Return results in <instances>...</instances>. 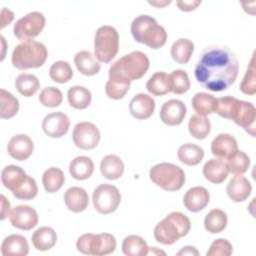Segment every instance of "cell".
Masks as SVG:
<instances>
[{"label": "cell", "mask_w": 256, "mask_h": 256, "mask_svg": "<svg viewBox=\"0 0 256 256\" xmlns=\"http://www.w3.org/2000/svg\"><path fill=\"white\" fill-rule=\"evenodd\" d=\"M238 71L239 61L236 54L228 47L214 45L202 51L194 75L203 88L220 92L234 84Z\"/></svg>", "instance_id": "cell-1"}, {"label": "cell", "mask_w": 256, "mask_h": 256, "mask_svg": "<svg viewBox=\"0 0 256 256\" xmlns=\"http://www.w3.org/2000/svg\"><path fill=\"white\" fill-rule=\"evenodd\" d=\"M215 112L222 118L230 119L238 126L244 128L251 136H255L256 110L251 102L239 100L232 96L217 99Z\"/></svg>", "instance_id": "cell-2"}, {"label": "cell", "mask_w": 256, "mask_h": 256, "mask_svg": "<svg viewBox=\"0 0 256 256\" xmlns=\"http://www.w3.org/2000/svg\"><path fill=\"white\" fill-rule=\"evenodd\" d=\"M130 31L136 42L145 44L152 49L161 48L167 40L165 28L159 25L156 19L149 15H139L134 18L130 26Z\"/></svg>", "instance_id": "cell-3"}, {"label": "cell", "mask_w": 256, "mask_h": 256, "mask_svg": "<svg viewBox=\"0 0 256 256\" xmlns=\"http://www.w3.org/2000/svg\"><path fill=\"white\" fill-rule=\"evenodd\" d=\"M1 181L13 196L20 200H31L37 196L38 187L34 178L27 175L24 169L16 165H8L1 172Z\"/></svg>", "instance_id": "cell-4"}, {"label": "cell", "mask_w": 256, "mask_h": 256, "mask_svg": "<svg viewBox=\"0 0 256 256\" xmlns=\"http://www.w3.org/2000/svg\"><path fill=\"white\" fill-rule=\"evenodd\" d=\"M191 228L189 218L181 212H171L154 228L155 240L163 245H172L186 236Z\"/></svg>", "instance_id": "cell-5"}, {"label": "cell", "mask_w": 256, "mask_h": 256, "mask_svg": "<svg viewBox=\"0 0 256 256\" xmlns=\"http://www.w3.org/2000/svg\"><path fill=\"white\" fill-rule=\"evenodd\" d=\"M48 56L46 46L38 41H25L17 45L11 56L13 66L19 70L41 67Z\"/></svg>", "instance_id": "cell-6"}, {"label": "cell", "mask_w": 256, "mask_h": 256, "mask_svg": "<svg viewBox=\"0 0 256 256\" xmlns=\"http://www.w3.org/2000/svg\"><path fill=\"white\" fill-rule=\"evenodd\" d=\"M150 61L141 51H133L115 61L109 68V73L118 74L129 81L142 78L149 69Z\"/></svg>", "instance_id": "cell-7"}, {"label": "cell", "mask_w": 256, "mask_h": 256, "mask_svg": "<svg viewBox=\"0 0 256 256\" xmlns=\"http://www.w3.org/2000/svg\"><path fill=\"white\" fill-rule=\"evenodd\" d=\"M151 181L165 191L180 190L185 183V173L179 166L172 163H158L149 171Z\"/></svg>", "instance_id": "cell-8"}, {"label": "cell", "mask_w": 256, "mask_h": 256, "mask_svg": "<svg viewBox=\"0 0 256 256\" xmlns=\"http://www.w3.org/2000/svg\"><path fill=\"white\" fill-rule=\"evenodd\" d=\"M119 34L109 25L97 29L94 37V54L99 62L109 63L118 53Z\"/></svg>", "instance_id": "cell-9"}, {"label": "cell", "mask_w": 256, "mask_h": 256, "mask_svg": "<svg viewBox=\"0 0 256 256\" xmlns=\"http://www.w3.org/2000/svg\"><path fill=\"white\" fill-rule=\"evenodd\" d=\"M76 247L85 255L105 256L115 251L116 239L110 233H86L77 239Z\"/></svg>", "instance_id": "cell-10"}, {"label": "cell", "mask_w": 256, "mask_h": 256, "mask_svg": "<svg viewBox=\"0 0 256 256\" xmlns=\"http://www.w3.org/2000/svg\"><path fill=\"white\" fill-rule=\"evenodd\" d=\"M45 16L33 11L18 19L13 27L14 36L20 41H31L37 37L45 27Z\"/></svg>", "instance_id": "cell-11"}, {"label": "cell", "mask_w": 256, "mask_h": 256, "mask_svg": "<svg viewBox=\"0 0 256 256\" xmlns=\"http://www.w3.org/2000/svg\"><path fill=\"white\" fill-rule=\"evenodd\" d=\"M92 201L96 211L106 215L118 208L121 202V194L116 186L104 183L94 189Z\"/></svg>", "instance_id": "cell-12"}, {"label": "cell", "mask_w": 256, "mask_h": 256, "mask_svg": "<svg viewBox=\"0 0 256 256\" xmlns=\"http://www.w3.org/2000/svg\"><path fill=\"white\" fill-rule=\"evenodd\" d=\"M72 139L74 144L82 150L94 149L99 144L100 131L91 122H79L73 128Z\"/></svg>", "instance_id": "cell-13"}, {"label": "cell", "mask_w": 256, "mask_h": 256, "mask_svg": "<svg viewBox=\"0 0 256 256\" xmlns=\"http://www.w3.org/2000/svg\"><path fill=\"white\" fill-rule=\"evenodd\" d=\"M9 219L13 227L28 231L37 225L38 214L36 210L29 205H17L11 210Z\"/></svg>", "instance_id": "cell-14"}, {"label": "cell", "mask_w": 256, "mask_h": 256, "mask_svg": "<svg viewBox=\"0 0 256 256\" xmlns=\"http://www.w3.org/2000/svg\"><path fill=\"white\" fill-rule=\"evenodd\" d=\"M70 127L69 117L63 112H53L46 115L42 121L43 132L52 138L64 136Z\"/></svg>", "instance_id": "cell-15"}, {"label": "cell", "mask_w": 256, "mask_h": 256, "mask_svg": "<svg viewBox=\"0 0 256 256\" xmlns=\"http://www.w3.org/2000/svg\"><path fill=\"white\" fill-rule=\"evenodd\" d=\"M187 109L185 104L178 99L166 101L160 109V119L168 126H177L182 123Z\"/></svg>", "instance_id": "cell-16"}, {"label": "cell", "mask_w": 256, "mask_h": 256, "mask_svg": "<svg viewBox=\"0 0 256 256\" xmlns=\"http://www.w3.org/2000/svg\"><path fill=\"white\" fill-rule=\"evenodd\" d=\"M34 150L32 139L26 134H17L13 136L7 145L8 154L15 160L24 161L28 159Z\"/></svg>", "instance_id": "cell-17"}, {"label": "cell", "mask_w": 256, "mask_h": 256, "mask_svg": "<svg viewBox=\"0 0 256 256\" xmlns=\"http://www.w3.org/2000/svg\"><path fill=\"white\" fill-rule=\"evenodd\" d=\"M237 150V140L228 133L218 134L211 142L212 154L221 160L229 159Z\"/></svg>", "instance_id": "cell-18"}, {"label": "cell", "mask_w": 256, "mask_h": 256, "mask_svg": "<svg viewBox=\"0 0 256 256\" xmlns=\"http://www.w3.org/2000/svg\"><path fill=\"white\" fill-rule=\"evenodd\" d=\"M155 110V101L154 99L144 93L136 94L129 103V112L130 114L138 119L145 120L148 119Z\"/></svg>", "instance_id": "cell-19"}, {"label": "cell", "mask_w": 256, "mask_h": 256, "mask_svg": "<svg viewBox=\"0 0 256 256\" xmlns=\"http://www.w3.org/2000/svg\"><path fill=\"white\" fill-rule=\"evenodd\" d=\"M209 200L208 190L205 187L196 186L187 190L183 197V204L187 210L196 213L202 211L208 205Z\"/></svg>", "instance_id": "cell-20"}, {"label": "cell", "mask_w": 256, "mask_h": 256, "mask_svg": "<svg viewBox=\"0 0 256 256\" xmlns=\"http://www.w3.org/2000/svg\"><path fill=\"white\" fill-rule=\"evenodd\" d=\"M64 202L70 211L80 213L88 207L89 196L85 189L74 186L68 188L64 193Z\"/></svg>", "instance_id": "cell-21"}, {"label": "cell", "mask_w": 256, "mask_h": 256, "mask_svg": "<svg viewBox=\"0 0 256 256\" xmlns=\"http://www.w3.org/2000/svg\"><path fill=\"white\" fill-rule=\"evenodd\" d=\"M1 253L3 256H26L29 253L28 241L20 234L9 235L1 244Z\"/></svg>", "instance_id": "cell-22"}, {"label": "cell", "mask_w": 256, "mask_h": 256, "mask_svg": "<svg viewBox=\"0 0 256 256\" xmlns=\"http://www.w3.org/2000/svg\"><path fill=\"white\" fill-rule=\"evenodd\" d=\"M252 186L249 180L245 177L235 176L232 178L226 188L227 195L234 202H243L251 194Z\"/></svg>", "instance_id": "cell-23"}, {"label": "cell", "mask_w": 256, "mask_h": 256, "mask_svg": "<svg viewBox=\"0 0 256 256\" xmlns=\"http://www.w3.org/2000/svg\"><path fill=\"white\" fill-rule=\"evenodd\" d=\"M227 163L221 159H210L203 166V175L213 184L222 183L228 176Z\"/></svg>", "instance_id": "cell-24"}, {"label": "cell", "mask_w": 256, "mask_h": 256, "mask_svg": "<svg viewBox=\"0 0 256 256\" xmlns=\"http://www.w3.org/2000/svg\"><path fill=\"white\" fill-rule=\"evenodd\" d=\"M130 85L131 81L128 79L115 73H109V80L105 84V93L110 99L120 100L129 91Z\"/></svg>", "instance_id": "cell-25"}, {"label": "cell", "mask_w": 256, "mask_h": 256, "mask_svg": "<svg viewBox=\"0 0 256 256\" xmlns=\"http://www.w3.org/2000/svg\"><path fill=\"white\" fill-rule=\"evenodd\" d=\"M74 63L80 73L85 76H93L100 71L101 65L97 58L89 51H79L74 56Z\"/></svg>", "instance_id": "cell-26"}, {"label": "cell", "mask_w": 256, "mask_h": 256, "mask_svg": "<svg viewBox=\"0 0 256 256\" xmlns=\"http://www.w3.org/2000/svg\"><path fill=\"white\" fill-rule=\"evenodd\" d=\"M100 172L108 180L119 179L124 172V163L120 157L110 154L106 155L100 163Z\"/></svg>", "instance_id": "cell-27"}, {"label": "cell", "mask_w": 256, "mask_h": 256, "mask_svg": "<svg viewBox=\"0 0 256 256\" xmlns=\"http://www.w3.org/2000/svg\"><path fill=\"white\" fill-rule=\"evenodd\" d=\"M34 248L39 251H47L54 247L57 241V235L53 228L43 226L38 228L31 237Z\"/></svg>", "instance_id": "cell-28"}, {"label": "cell", "mask_w": 256, "mask_h": 256, "mask_svg": "<svg viewBox=\"0 0 256 256\" xmlns=\"http://www.w3.org/2000/svg\"><path fill=\"white\" fill-rule=\"evenodd\" d=\"M94 171V163L90 157L78 156L69 165V173L76 180L88 179Z\"/></svg>", "instance_id": "cell-29"}, {"label": "cell", "mask_w": 256, "mask_h": 256, "mask_svg": "<svg viewBox=\"0 0 256 256\" xmlns=\"http://www.w3.org/2000/svg\"><path fill=\"white\" fill-rule=\"evenodd\" d=\"M177 156L183 164L195 166L204 158V150L200 146L193 143H186L178 148Z\"/></svg>", "instance_id": "cell-30"}, {"label": "cell", "mask_w": 256, "mask_h": 256, "mask_svg": "<svg viewBox=\"0 0 256 256\" xmlns=\"http://www.w3.org/2000/svg\"><path fill=\"white\" fill-rule=\"evenodd\" d=\"M68 103L75 109H86L92 100L91 92L84 86L75 85L68 89L67 92Z\"/></svg>", "instance_id": "cell-31"}, {"label": "cell", "mask_w": 256, "mask_h": 256, "mask_svg": "<svg viewBox=\"0 0 256 256\" xmlns=\"http://www.w3.org/2000/svg\"><path fill=\"white\" fill-rule=\"evenodd\" d=\"M194 51V44L187 38H179L176 40L170 49L172 59L178 64H186Z\"/></svg>", "instance_id": "cell-32"}, {"label": "cell", "mask_w": 256, "mask_h": 256, "mask_svg": "<svg viewBox=\"0 0 256 256\" xmlns=\"http://www.w3.org/2000/svg\"><path fill=\"white\" fill-rule=\"evenodd\" d=\"M191 105L197 114L206 116L215 112L217 107V98L211 94L199 92L193 96Z\"/></svg>", "instance_id": "cell-33"}, {"label": "cell", "mask_w": 256, "mask_h": 256, "mask_svg": "<svg viewBox=\"0 0 256 256\" xmlns=\"http://www.w3.org/2000/svg\"><path fill=\"white\" fill-rule=\"evenodd\" d=\"M146 89L154 96H163L170 92L169 75L163 71L155 72L147 81Z\"/></svg>", "instance_id": "cell-34"}, {"label": "cell", "mask_w": 256, "mask_h": 256, "mask_svg": "<svg viewBox=\"0 0 256 256\" xmlns=\"http://www.w3.org/2000/svg\"><path fill=\"white\" fill-rule=\"evenodd\" d=\"M148 251L149 247L141 236L129 235L122 242V252L126 256H145Z\"/></svg>", "instance_id": "cell-35"}, {"label": "cell", "mask_w": 256, "mask_h": 256, "mask_svg": "<svg viewBox=\"0 0 256 256\" xmlns=\"http://www.w3.org/2000/svg\"><path fill=\"white\" fill-rule=\"evenodd\" d=\"M227 214L221 209H212L204 219V227L211 234L222 232L227 226Z\"/></svg>", "instance_id": "cell-36"}, {"label": "cell", "mask_w": 256, "mask_h": 256, "mask_svg": "<svg viewBox=\"0 0 256 256\" xmlns=\"http://www.w3.org/2000/svg\"><path fill=\"white\" fill-rule=\"evenodd\" d=\"M15 87L24 97H32L40 88V82L33 74L21 73L15 79Z\"/></svg>", "instance_id": "cell-37"}, {"label": "cell", "mask_w": 256, "mask_h": 256, "mask_svg": "<svg viewBox=\"0 0 256 256\" xmlns=\"http://www.w3.org/2000/svg\"><path fill=\"white\" fill-rule=\"evenodd\" d=\"M65 175L60 168L50 167L42 175L44 189L48 193L57 192L64 184Z\"/></svg>", "instance_id": "cell-38"}, {"label": "cell", "mask_w": 256, "mask_h": 256, "mask_svg": "<svg viewBox=\"0 0 256 256\" xmlns=\"http://www.w3.org/2000/svg\"><path fill=\"white\" fill-rule=\"evenodd\" d=\"M189 133L196 139H204L208 136L211 130L210 120L206 116L194 114L190 117L188 122Z\"/></svg>", "instance_id": "cell-39"}, {"label": "cell", "mask_w": 256, "mask_h": 256, "mask_svg": "<svg viewBox=\"0 0 256 256\" xmlns=\"http://www.w3.org/2000/svg\"><path fill=\"white\" fill-rule=\"evenodd\" d=\"M19 110V101L10 92L5 89L0 90V117L10 119L14 117Z\"/></svg>", "instance_id": "cell-40"}, {"label": "cell", "mask_w": 256, "mask_h": 256, "mask_svg": "<svg viewBox=\"0 0 256 256\" xmlns=\"http://www.w3.org/2000/svg\"><path fill=\"white\" fill-rule=\"evenodd\" d=\"M50 78L60 84L67 83L73 76V70L67 61L59 60L54 62L49 69Z\"/></svg>", "instance_id": "cell-41"}, {"label": "cell", "mask_w": 256, "mask_h": 256, "mask_svg": "<svg viewBox=\"0 0 256 256\" xmlns=\"http://www.w3.org/2000/svg\"><path fill=\"white\" fill-rule=\"evenodd\" d=\"M226 163L230 173L235 176H241L248 170L250 166V158L245 152L237 150L229 159H227Z\"/></svg>", "instance_id": "cell-42"}, {"label": "cell", "mask_w": 256, "mask_h": 256, "mask_svg": "<svg viewBox=\"0 0 256 256\" xmlns=\"http://www.w3.org/2000/svg\"><path fill=\"white\" fill-rule=\"evenodd\" d=\"M170 91L176 95L187 92L190 88V80L188 74L182 69H176L169 75Z\"/></svg>", "instance_id": "cell-43"}, {"label": "cell", "mask_w": 256, "mask_h": 256, "mask_svg": "<svg viewBox=\"0 0 256 256\" xmlns=\"http://www.w3.org/2000/svg\"><path fill=\"white\" fill-rule=\"evenodd\" d=\"M63 100V94L61 90H59L56 87H45L42 89L39 95V101L40 103L49 108H54L59 106L62 103Z\"/></svg>", "instance_id": "cell-44"}, {"label": "cell", "mask_w": 256, "mask_h": 256, "mask_svg": "<svg viewBox=\"0 0 256 256\" xmlns=\"http://www.w3.org/2000/svg\"><path fill=\"white\" fill-rule=\"evenodd\" d=\"M254 55L252 56L247 71L243 80L240 84V90L245 95H254L256 92V76H255V64H254Z\"/></svg>", "instance_id": "cell-45"}, {"label": "cell", "mask_w": 256, "mask_h": 256, "mask_svg": "<svg viewBox=\"0 0 256 256\" xmlns=\"http://www.w3.org/2000/svg\"><path fill=\"white\" fill-rule=\"evenodd\" d=\"M233 252L232 244L227 239H216L212 242L209 250L207 251V256H230Z\"/></svg>", "instance_id": "cell-46"}, {"label": "cell", "mask_w": 256, "mask_h": 256, "mask_svg": "<svg viewBox=\"0 0 256 256\" xmlns=\"http://www.w3.org/2000/svg\"><path fill=\"white\" fill-rule=\"evenodd\" d=\"M178 8L181 10V11H185V12H188V11H192V10H195L197 8L198 5L201 4V1L199 0H190V1H177L176 2Z\"/></svg>", "instance_id": "cell-47"}, {"label": "cell", "mask_w": 256, "mask_h": 256, "mask_svg": "<svg viewBox=\"0 0 256 256\" xmlns=\"http://www.w3.org/2000/svg\"><path fill=\"white\" fill-rule=\"evenodd\" d=\"M1 199V220H4L7 216L10 215V202L4 195L0 196Z\"/></svg>", "instance_id": "cell-48"}, {"label": "cell", "mask_w": 256, "mask_h": 256, "mask_svg": "<svg viewBox=\"0 0 256 256\" xmlns=\"http://www.w3.org/2000/svg\"><path fill=\"white\" fill-rule=\"evenodd\" d=\"M13 19H14V13L12 11H10L9 9L3 8L2 9V17H1V20H2L1 28H4L6 25H9Z\"/></svg>", "instance_id": "cell-49"}, {"label": "cell", "mask_w": 256, "mask_h": 256, "mask_svg": "<svg viewBox=\"0 0 256 256\" xmlns=\"http://www.w3.org/2000/svg\"><path fill=\"white\" fill-rule=\"evenodd\" d=\"M177 255H199V252L198 250L195 248V247H192V246H185L183 247L179 252H177Z\"/></svg>", "instance_id": "cell-50"}]
</instances>
